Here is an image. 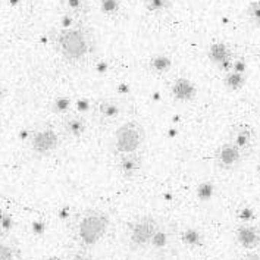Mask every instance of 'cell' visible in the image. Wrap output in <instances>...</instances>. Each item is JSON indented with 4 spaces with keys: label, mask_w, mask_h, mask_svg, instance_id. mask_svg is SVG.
Wrapping results in <instances>:
<instances>
[{
    "label": "cell",
    "mask_w": 260,
    "mask_h": 260,
    "mask_svg": "<svg viewBox=\"0 0 260 260\" xmlns=\"http://www.w3.org/2000/svg\"><path fill=\"white\" fill-rule=\"evenodd\" d=\"M53 44L59 56L68 63H80L85 60L94 49L93 34L85 27L80 25L60 28L56 31Z\"/></svg>",
    "instance_id": "cell-1"
},
{
    "label": "cell",
    "mask_w": 260,
    "mask_h": 260,
    "mask_svg": "<svg viewBox=\"0 0 260 260\" xmlns=\"http://www.w3.org/2000/svg\"><path fill=\"white\" fill-rule=\"evenodd\" d=\"M110 220L100 210H85L77 222V237L82 246L93 247L106 235Z\"/></svg>",
    "instance_id": "cell-2"
},
{
    "label": "cell",
    "mask_w": 260,
    "mask_h": 260,
    "mask_svg": "<svg viewBox=\"0 0 260 260\" xmlns=\"http://www.w3.org/2000/svg\"><path fill=\"white\" fill-rule=\"evenodd\" d=\"M146 140L144 126L137 121L123 122L113 136V147L118 154L137 153Z\"/></svg>",
    "instance_id": "cell-3"
},
{
    "label": "cell",
    "mask_w": 260,
    "mask_h": 260,
    "mask_svg": "<svg viewBox=\"0 0 260 260\" xmlns=\"http://www.w3.org/2000/svg\"><path fill=\"white\" fill-rule=\"evenodd\" d=\"M159 223L150 215L140 216L128 226V244L133 250L150 246L153 237L159 231Z\"/></svg>",
    "instance_id": "cell-4"
},
{
    "label": "cell",
    "mask_w": 260,
    "mask_h": 260,
    "mask_svg": "<svg viewBox=\"0 0 260 260\" xmlns=\"http://www.w3.org/2000/svg\"><path fill=\"white\" fill-rule=\"evenodd\" d=\"M31 150L39 156H47L57 149L59 136L53 128H40L32 131L29 138Z\"/></svg>",
    "instance_id": "cell-5"
},
{
    "label": "cell",
    "mask_w": 260,
    "mask_h": 260,
    "mask_svg": "<svg viewBox=\"0 0 260 260\" xmlns=\"http://www.w3.org/2000/svg\"><path fill=\"white\" fill-rule=\"evenodd\" d=\"M209 59L222 71V72H228L233 69V62L234 57L230 47L225 44V43H213L210 47H209V52H207Z\"/></svg>",
    "instance_id": "cell-6"
},
{
    "label": "cell",
    "mask_w": 260,
    "mask_h": 260,
    "mask_svg": "<svg viewBox=\"0 0 260 260\" xmlns=\"http://www.w3.org/2000/svg\"><path fill=\"white\" fill-rule=\"evenodd\" d=\"M243 151L240 150L234 143L222 144L216 151V164L222 169H233L241 162Z\"/></svg>",
    "instance_id": "cell-7"
},
{
    "label": "cell",
    "mask_w": 260,
    "mask_h": 260,
    "mask_svg": "<svg viewBox=\"0 0 260 260\" xmlns=\"http://www.w3.org/2000/svg\"><path fill=\"white\" fill-rule=\"evenodd\" d=\"M141 166H143V156L138 151L137 153H128V154H119L118 169L125 178H134L140 172Z\"/></svg>",
    "instance_id": "cell-8"
},
{
    "label": "cell",
    "mask_w": 260,
    "mask_h": 260,
    "mask_svg": "<svg viewBox=\"0 0 260 260\" xmlns=\"http://www.w3.org/2000/svg\"><path fill=\"white\" fill-rule=\"evenodd\" d=\"M235 237L237 243L244 248H256L260 244V230L251 223H241Z\"/></svg>",
    "instance_id": "cell-9"
},
{
    "label": "cell",
    "mask_w": 260,
    "mask_h": 260,
    "mask_svg": "<svg viewBox=\"0 0 260 260\" xmlns=\"http://www.w3.org/2000/svg\"><path fill=\"white\" fill-rule=\"evenodd\" d=\"M171 93H172V97L175 100H178V102H191L197 94V88L190 80L177 78L175 81L172 82Z\"/></svg>",
    "instance_id": "cell-10"
},
{
    "label": "cell",
    "mask_w": 260,
    "mask_h": 260,
    "mask_svg": "<svg viewBox=\"0 0 260 260\" xmlns=\"http://www.w3.org/2000/svg\"><path fill=\"white\" fill-rule=\"evenodd\" d=\"M63 133L69 138H80L87 129V123L80 115H68L63 119Z\"/></svg>",
    "instance_id": "cell-11"
},
{
    "label": "cell",
    "mask_w": 260,
    "mask_h": 260,
    "mask_svg": "<svg viewBox=\"0 0 260 260\" xmlns=\"http://www.w3.org/2000/svg\"><path fill=\"white\" fill-rule=\"evenodd\" d=\"M99 115L105 121H115L121 115V103L115 99H103L99 102Z\"/></svg>",
    "instance_id": "cell-12"
},
{
    "label": "cell",
    "mask_w": 260,
    "mask_h": 260,
    "mask_svg": "<svg viewBox=\"0 0 260 260\" xmlns=\"http://www.w3.org/2000/svg\"><path fill=\"white\" fill-rule=\"evenodd\" d=\"M233 143L240 149V150L247 151L250 150L251 144H253V131L250 126L247 125H240L234 129Z\"/></svg>",
    "instance_id": "cell-13"
},
{
    "label": "cell",
    "mask_w": 260,
    "mask_h": 260,
    "mask_svg": "<svg viewBox=\"0 0 260 260\" xmlns=\"http://www.w3.org/2000/svg\"><path fill=\"white\" fill-rule=\"evenodd\" d=\"M62 5L68 14L81 18L90 12V0H62Z\"/></svg>",
    "instance_id": "cell-14"
},
{
    "label": "cell",
    "mask_w": 260,
    "mask_h": 260,
    "mask_svg": "<svg viewBox=\"0 0 260 260\" xmlns=\"http://www.w3.org/2000/svg\"><path fill=\"white\" fill-rule=\"evenodd\" d=\"M247 81V75L246 74H240V72H235V71H228L226 74H225V78H223V82H225V85L230 88V90H233V91H238V90H241L244 85H246Z\"/></svg>",
    "instance_id": "cell-15"
},
{
    "label": "cell",
    "mask_w": 260,
    "mask_h": 260,
    "mask_svg": "<svg viewBox=\"0 0 260 260\" xmlns=\"http://www.w3.org/2000/svg\"><path fill=\"white\" fill-rule=\"evenodd\" d=\"M149 67L156 74H166L172 68V59L166 55H156L150 59Z\"/></svg>",
    "instance_id": "cell-16"
},
{
    "label": "cell",
    "mask_w": 260,
    "mask_h": 260,
    "mask_svg": "<svg viewBox=\"0 0 260 260\" xmlns=\"http://www.w3.org/2000/svg\"><path fill=\"white\" fill-rule=\"evenodd\" d=\"M144 8L150 12V14L162 15L171 11L172 8V2L171 0H143Z\"/></svg>",
    "instance_id": "cell-17"
},
{
    "label": "cell",
    "mask_w": 260,
    "mask_h": 260,
    "mask_svg": "<svg viewBox=\"0 0 260 260\" xmlns=\"http://www.w3.org/2000/svg\"><path fill=\"white\" fill-rule=\"evenodd\" d=\"M181 240L185 246L188 247H200L203 244V237L194 228H188L181 234Z\"/></svg>",
    "instance_id": "cell-18"
},
{
    "label": "cell",
    "mask_w": 260,
    "mask_h": 260,
    "mask_svg": "<svg viewBox=\"0 0 260 260\" xmlns=\"http://www.w3.org/2000/svg\"><path fill=\"white\" fill-rule=\"evenodd\" d=\"M247 19L253 27H260V0H253L248 6H247Z\"/></svg>",
    "instance_id": "cell-19"
},
{
    "label": "cell",
    "mask_w": 260,
    "mask_h": 260,
    "mask_svg": "<svg viewBox=\"0 0 260 260\" xmlns=\"http://www.w3.org/2000/svg\"><path fill=\"white\" fill-rule=\"evenodd\" d=\"M72 106V99L68 96H59L56 97L52 103V110L57 113V115H65L68 113L69 109Z\"/></svg>",
    "instance_id": "cell-20"
},
{
    "label": "cell",
    "mask_w": 260,
    "mask_h": 260,
    "mask_svg": "<svg viewBox=\"0 0 260 260\" xmlns=\"http://www.w3.org/2000/svg\"><path fill=\"white\" fill-rule=\"evenodd\" d=\"M100 11L106 16H115L121 11V0H100Z\"/></svg>",
    "instance_id": "cell-21"
},
{
    "label": "cell",
    "mask_w": 260,
    "mask_h": 260,
    "mask_svg": "<svg viewBox=\"0 0 260 260\" xmlns=\"http://www.w3.org/2000/svg\"><path fill=\"white\" fill-rule=\"evenodd\" d=\"M16 257H18L16 247L0 240V260H16Z\"/></svg>",
    "instance_id": "cell-22"
},
{
    "label": "cell",
    "mask_w": 260,
    "mask_h": 260,
    "mask_svg": "<svg viewBox=\"0 0 260 260\" xmlns=\"http://www.w3.org/2000/svg\"><path fill=\"white\" fill-rule=\"evenodd\" d=\"M215 194V185L212 182H202L197 188V197L202 202H209Z\"/></svg>",
    "instance_id": "cell-23"
},
{
    "label": "cell",
    "mask_w": 260,
    "mask_h": 260,
    "mask_svg": "<svg viewBox=\"0 0 260 260\" xmlns=\"http://www.w3.org/2000/svg\"><path fill=\"white\" fill-rule=\"evenodd\" d=\"M15 226V219L12 218L11 213H8L6 210L0 209V231L2 233H11Z\"/></svg>",
    "instance_id": "cell-24"
},
{
    "label": "cell",
    "mask_w": 260,
    "mask_h": 260,
    "mask_svg": "<svg viewBox=\"0 0 260 260\" xmlns=\"http://www.w3.org/2000/svg\"><path fill=\"white\" fill-rule=\"evenodd\" d=\"M237 216H238L240 222H243V223H251L253 220L256 219V212L251 207L246 206V207H243V209H240L237 212Z\"/></svg>",
    "instance_id": "cell-25"
},
{
    "label": "cell",
    "mask_w": 260,
    "mask_h": 260,
    "mask_svg": "<svg viewBox=\"0 0 260 260\" xmlns=\"http://www.w3.org/2000/svg\"><path fill=\"white\" fill-rule=\"evenodd\" d=\"M166 241H168L166 234L159 228V231L156 233V235H154V237H153V240H151L150 246L156 247V248H164V247L166 246Z\"/></svg>",
    "instance_id": "cell-26"
},
{
    "label": "cell",
    "mask_w": 260,
    "mask_h": 260,
    "mask_svg": "<svg viewBox=\"0 0 260 260\" xmlns=\"http://www.w3.org/2000/svg\"><path fill=\"white\" fill-rule=\"evenodd\" d=\"M75 16L72 14H68V12H65V14L62 15V18H60V28H72L74 25H77L75 24Z\"/></svg>",
    "instance_id": "cell-27"
},
{
    "label": "cell",
    "mask_w": 260,
    "mask_h": 260,
    "mask_svg": "<svg viewBox=\"0 0 260 260\" xmlns=\"http://www.w3.org/2000/svg\"><path fill=\"white\" fill-rule=\"evenodd\" d=\"M233 71L240 74H247V62L243 57H235L233 62Z\"/></svg>",
    "instance_id": "cell-28"
},
{
    "label": "cell",
    "mask_w": 260,
    "mask_h": 260,
    "mask_svg": "<svg viewBox=\"0 0 260 260\" xmlns=\"http://www.w3.org/2000/svg\"><path fill=\"white\" fill-rule=\"evenodd\" d=\"M31 230H32L34 235H43V234L46 233V230H47V225L43 220H34L32 225H31Z\"/></svg>",
    "instance_id": "cell-29"
},
{
    "label": "cell",
    "mask_w": 260,
    "mask_h": 260,
    "mask_svg": "<svg viewBox=\"0 0 260 260\" xmlns=\"http://www.w3.org/2000/svg\"><path fill=\"white\" fill-rule=\"evenodd\" d=\"M75 106H77V110L80 113H85V112L90 110V102L87 99H80V100L75 102Z\"/></svg>",
    "instance_id": "cell-30"
},
{
    "label": "cell",
    "mask_w": 260,
    "mask_h": 260,
    "mask_svg": "<svg viewBox=\"0 0 260 260\" xmlns=\"http://www.w3.org/2000/svg\"><path fill=\"white\" fill-rule=\"evenodd\" d=\"M57 215H59V219H69V216H71V209H69L68 206H63V207L59 209V213H57Z\"/></svg>",
    "instance_id": "cell-31"
},
{
    "label": "cell",
    "mask_w": 260,
    "mask_h": 260,
    "mask_svg": "<svg viewBox=\"0 0 260 260\" xmlns=\"http://www.w3.org/2000/svg\"><path fill=\"white\" fill-rule=\"evenodd\" d=\"M108 69H109V65H108V62H97L96 63V71L99 74H105V72H108Z\"/></svg>",
    "instance_id": "cell-32"
},
{
    "label": "cell",
    "mask_w": 260,
    "mask_h": 260,
    "mask_svg": "<svg viewBox=\"0 0 260 260\" xmlns=\"http://www.w3.org/2000/svg\"><path fill=\"white\" fill-rule=\"evenodd\" d=\"M240 260H260V254H257V253H248V254H244L243 257H240Z\"/></svg>",
    "instance_id": "cell-33"
},
{
    "label": "cell",
    "mask_w": 260,
    "mask_h": 260,
    "mask_svg": "<svg viewBox=\"0 0 260 260\" xmlns=\"http://www.w3.org/2000/svg\"><path fill=\"white\" fill-rule=\"evenodd\" d=\"M118 91H119L121 94H126V93L129 91V87H128L126 84H119V87H118Z\"/></svg>",
    "instance_id": "cell-34"
},
{
    "label": "cell",
    "mask_w": 260,
    "mask_h": 260,
    "mask_svg": "<svg viewBox=\"0 0 260 260\" xmlns=\"http://www.w3.org/2000/svg\"><path fill=\"white\" fill-rule=\"evenodd\" d=\"M69 260H88L84 254H80V253H77V254H72Z\"/></svg>",
    "instance_id": "cell-35"
},
{
    "label": "cell",
    "mask_w": 260,
    "mask_h": 260,
    "mask_svg": "<svg viewBox=\"0 0 260 260\" xmlns=\"http://www.w3.org/2000/svg\"><path fill=\"white\" fill-rule=\"evenodd\" d=\"M21 2H22V0H8V3H9L11 8H18V6L21 5Z\"/></svg>",
    "instance_id": "cell-36"
},
{
    "label": "cell",
    "mask_w": 260,
    "mask_h": 260,
    "mask_svg": "<svg viewBox=\"0 0 260 260\" xmlns=\"http://www.w3.org/2000/svg\"><path fill=\"white\" fill-rule=\"evenodd\" d=\"M5 93H6V91H5V88H3V87L0 85V100H2L3 97H5Z\"/></svg>",
    "instance_id": "cell-37"
},
{
    "label": "cell",
    "mask_w": 260,
    "mask_h": 260,
    "mask_svg": "<svg viewBox=\"0 0 260 260\" xmlns=\"http://www.w3.org/2000/svg\"><path fill=\"white\" fill-rule=\"evenodd\" d=\"M175 134H177V131H174V128H171V131H169V136H171V137H174Z\"/></svg>",
    "instance_id": "cell-38"
},
{
    "label": "cell",
    "mask_w": 260,
    "mask_h": 260,
    "mask_svg": "<svg viewBox=\"0 0 260 260\" xmlns=\"http://www.w3.org/2000/svg\"><path fill=\"white\" fill-rule=\"evenodd\" d=\"M47 260H60L59 259V257H55V256H53V257H49V259Z\"/></svg>",
    "instance_id": "cell-39"
},
{
    "label": "cell",
    "mask_w": 260,
    "mask_h": 260,
    "mask_svg": "<svg viewBox=\"0 0 260 260\" xmlns=\"http://www.w3.org/2000/svg\"><path fill=\"white\" fill-rule=\"evenodd\" d=\"M0 240H2V231H0Z\"/></svg>",
    "instance_id": "cell-40"
},
{
    "label": "cell",
    "mask_w": 260,
    "mask_h": 260,
    "mask_svg": "<svg viewBox=\"0 0 260 260\" xmlns=\"http://www.w3.org/2000/svg\"><path fill=\"white\" fill-rule=\"evenodd\" d=\"M257 171H259V172H260V166H259V168H257Z\"/></svg>",
    "instance_id": "cell-41"
}]
</instances>
